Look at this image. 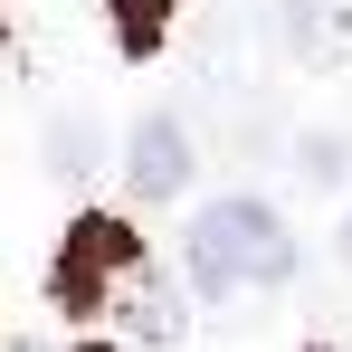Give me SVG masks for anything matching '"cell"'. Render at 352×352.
<instances>
[{"instance_id": "6da1fadb", "label": "cell", "mask_w": 352, "mask_h": 352, "mask_svg": "<svg viewBox=\"0 0 352 352\" xmlns=\"http://www.w3.org/2000/svg\"><path fill=\"white\" fill-rule=\"evenodd\" d=\"M48 295H58V314H115V324H133V333H153V343L181 333L172 286L153 276L143 238L124 229V219H76L67 248H58V267H48Z\"/></svg>"}, {"instance_id": "7a4b0ae2", "label": "cell", "mask_w": 352, "mask_h": 352, "mask_svg": "<svg viewBox=\"0 0 352 352\" xmlns=\"http://www.w3.org/2000/svg\"><path fill=\"white\" fill-rule=\"evenodd\" d=\"M295 267V238L267 200H219L190 219V286L200 295H238V286H276Z\"/></svg>"}, {"instance_id": "3957f363", "label": "cell", "mask_w": 352, "mask_h": 352, "mask_svg": "<svg viewBox=\"0 0 352 352\" xmlns=\"http://www.w3.org/2000/svg\"><path fill=\"white\" fill-rule=\"evenodd\" d=\"M124 181H133L143 200H172L181 181H190V143H181L172 115H143V124H133V143H124Z\"/></svg>"}, {"instance_id": "277c9868", "label": "cell", "mask_w": 352, "mask_h": 352, "mask_svg": "<svg viewBox=\"0 0 352 352\" xmlns=\"http://www.w3.org/2000/svg\"><path fill=\"white\" fill-rule=\"evenodd\" d=\"M162 29H172V0H115V38L143 58V48H162Z\"/></svg>"}, {"instance_id": "5b68a950", "label": "cell", "mask_w": 352, "mask_h": 352, "mask_svg": "<svg viewBox=\"0 0 352 352\" xmlns=\"http://www.w3.org/2000/svg\"><path fill=\"white\" fill-rule=\"evenodd\" d=\"M86 153H96V133H86V124H67V133H58V172H86Z\"/></svg>"}, {"instance_id": "8992f818", "label": "cell", "mask_w": 352, "mask_h": 352, "mask_svg": "<svg viewBox=\"0 0 352 352\" xmlns=\"http://www.w3.org/2000/svg\"><path fill=\"white\" fill-rule=\"evenodd\" d=\"M343 257H352V219H343Z\"/></svg>"}]
</instances>
